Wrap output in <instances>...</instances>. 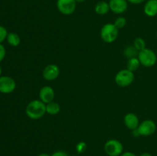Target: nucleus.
<instances>
[{
    "label": "nucleus",
    "instance_id": "1",
    "mask_svg": "<svg viewBox=\"0 0 157 156\" xmlns=\"http://www.w3.org/2000/svg\"><path fill=\"white\" fill-rule=\"evenodd\" d=\"M25 113L31 119H41L46 113V104L40 99L31 101L26 106Z\"/></svg>",
    "mask_w": 157,
    "mask_h": 156
},
{
    "label": "nucleus",
    "instance_id": "2",
    "mask_svg": "<svg viewBox=\"0 0 157 156\" xmlns=\"http://www.w3.org/2000/svg\"><path fill=\"white\" fill-rule=\"evenodd\" d=\"M119 29L112 23H107L101 30V38L105 43L114 42L119 35Z\"/></svg>",
    "mask_w": 157,
    "mask_h": 156
},
{
    "label": "nucleus",
    "instance_id": "3",
    "mask_svg": "<svg viewBox=\"0 0 157 156\" xmlns=\"http://www.w3.org/2000/svg\"><path fill=\"white\" fill-rule=\"evenodd\" d=\"M141 65L146 67H151L156 64L157 56L154 51L151 49L145 48L139 51L137 56Z\"/></svg>",
    "mask_w": 157,
    "mask_h": 156
},
{
    "label": "nucleus",
    "instance_id": "4",
    "mask_svg": "<svg viewBox=\"0 0 157 156\" xmlns=\"http://www.w3.org/2000/svg\"><path fill=\"white\" fill-rule=\"evenodd\" d=\"M134 81V73L133 72L124 69L120 70L115 76V82L119 87H127L132 84Z\"/></svg>",
    "mask_w": 157,
    "mask_h": 156
},
{
    "label": "nucleus",
    "instance_id": "5",
    "mask_svg": "<svg viewBox=\"0 0 157 156\" xmlns=\"http://www.w3.org/2000/svg\"><path fill=\"white\" fill-rule=\"evenodd\" d=\"M104 151L108 156H121L124 151V146L120 141L110 139L104 145Z\"/></svg>",
    "mask_w": 157,
    "mask_h": 156
},
{
    "label": "nucleus",
    "instance_id": "6",
    "mask_svg": "<svg viewBox=\"0 0 157 156\" xmlns=\"http://www.w3.org/2000/svg\"><path fill=\"white\" fill-rule=\"evenodd\" d=\"M75 0H57V9L62 15H70L76 10Z\"/></svg>",
    "mask_w": 157,
    "mask_h": 156
},
{
    "label": "nucleus",
    "instance_id": "7",
    "mask_svg": "<svg viewBox=\"0 0 157 156\" xmlns=\"http://www.w3.org/2000/svg\"><path fill=\"white\" fill-rule=\"evenodd\" d=\"M140 136H152L156 130V125L154 121L151 119H146L140 122L137 128Z\"/></svg>",
    "mask_w": 157,
    "mask_h": 156
},
{
    "label": "nucleus",
    "instance_id": "8",
    "mask_svg": "<svg viewBox=\"0 0 157 156\" xmlns=\"http://www.w3.org/2000/svg\"><path fill=\"white\" fill-rule=\"evenodd\" d=\"M16 84L13 78L8 76H0V93L8 94L15 90Z\"/></svg>",
    "mask_w": 157,
    "mask_h": 156
},
{
    "label": "nucleus",
    "instance_id": "9",
    "mask_svg": "<svg viewBox=\"0 0 157 156\" xmlns=\"http://www.w3.org/2000/svg\"><path fill=\"white\" fill-rule=\"evenodd\" d=\"M60 75V68L58 65L54 64H48L44 68L42 76L48 81H53L56 80Z\"/></svg>",
    "mask_w": 157,
    "mask_h": 156
},
{
    "label": "nucleus",
    "instance_id": "10",
    "mask_svg": "<svg viewBox=\"0 0 157 156\" xmlns=\"http://www.w3.org/2000/svg\"><path fill=\"white\" fill-rule=\"evenodd\" d=\"M110 10L114 14H123L127 10L128 2L127 0H110L109 2Z\"/></svg>",
    "mask_w": 157,
    "mask_h": 156
},
{
    "label": "nucleus",
    "instance_id": "11",
    "mask_svg": "<svg viewBox=\"0 0 157 156\" xmlns=\"http://www.w3.org/2000/svg\"><path fill=\"white\" fill-rule=\"evenodd\" d=\"M55 96V93L54 89L49 86H44L39 91V99L44 103L47 104L48 102L54 101Z\"/></svg>",
    "mask_w": 157,
    "mask_h": 156
},
{
    "label": "nucleus",
    "instance_id": "12",
    "mask_svg": "<svg viewBox=\"0 0 157 156\" xmlns=\"http://www.w3.org/2000/svg\"><path fill=\"white\" fill-rule=\"evenodd\" d=\"M124 125H126L128 129L130 130H135L138 128L140 125V121L139 118L137 117L135 113H130L126 114V116H124Z\"/></svg>",
    "mask_w": 157,
    "mask_h": 156
},
{
    "label": "nucleus",
    "instance_id": "13",
    "mask_svg": "<svg viewBox=\"0 0 157 156\" xmlns=\"http://www.w3.org/2000/svg\"><path fill=\"white\" fill-rule=\"evenodd\" d=\"M144 12L149 17L157 15V0H148L144 5Z\"/></svg>",
    "mask_w": 157,
    "mask_h": 156
},
{
    "label": "nucleus",
    "instance_id": "14",
    "mask_svg": "<svg viewBox=\"0 0 157 156\" xmlns=\"http://www.w3.org/2000/svg\"><path fill=\"white\" fill-rule=\"evenodd\" d=\"M94 11L98 15H104L107 14L110 10V6L109 2L105 1H100L95 5Z\"/></svg>",
    "mask_w": 157,
    "mask_h": 156
},
{
    "label": "nucleus",
    "instance_id": "15",
    "mask_svg": "<svg viewBox=\"0 0 157 156\" xmlns=\"http://www.w3.org/2000/svg\"><path fill=\"white\" fill-rule=\"evenodd\" d=\"M61 111V106L58 102L52 101L46 104V113L51 116H55Z\"/></svg>",
    "mask_w": 157,
    "mask_h": 156
},
{
    "label": "nucleus",
    "instance_id": "16",
    "mask_svg": "<svg viewBox=\"0 0 157 156\" xmlns=\"http://www.w3.org/2000/svg\"><path fill=\"white\" fill-rule=\"evenodd\" d=\"M6 40H7V42L9 43V45L12 46V47H17V46L19 45L20 42H21L20 37L18 36V34L14 33V32L8 34Z\"/></svg>",
    "mask_w": 157,
    "mask_h": 156
},
{
    "label": "nucleus",
    "instance_id": "17",
    "mask_svg": "<svg viewBox=\"0 0 157 156\" xmlns=\"http://www.w3.org/2000/svg\"><path fill=\"white\" fill-rule=\"evenodd\" d=\"M139 51L137 49L134 47V45H129L125 47L124 50V54L127 59H130L133 58H137Z\"/></svg>",
    "mask_w": 157,
    "mask_h": 156
},
{
    "label": "nucleus",
    "instance_id": "18",
    "mask_svg": "<svg viewBox=\"0 0 157 156\" xmlns=\"http://www.w3.org/2000/svg\"><path fill=\"white\" fill-rule=\"evenodd\" d=\"M140 65V62L138 58H133L128 59L127 63V69L130 70L132 72H134L135 70H137L139 68Z\"/></svg>",
    "mask_w": 157,
    "mask_h": 156
},
{
    "label": "nucleus",
    "instance_id": "19",
    "mask_svg": "<svg viewBox=\"0 0 157 156\" xmlns=\"http://www.w3.org/2000/svg\"><path fill=\"white\" fill-rule=\"evenodd\" d=\"M133 45L134 47L137 49L138 51H140V50H144L146 47V42L144 41V39L141 38H136L134 40V42H133Z\"/></svg>",
    "mask_w": 157,
    "mask_h": 156
},
{
    "label": "nucleus",
    "instance_id": "20",
    "mask_svg": "<svg viewBox=\"0 0 157 156\" xmlns=\"http://www.w3.org/2000/svg\"><path fill=\"white\" fill-rule=\"evenodd\" d=\"M114 25L118 29L123 28L126 26L127 24V20L124 17H118L117 18H116L114 21Z\"/></svg>",
    "mask_w": 157,
    "mask_h": 156
},
{
    "label": "nucleus",
    "instance_id": "21",
    "mask_svg": "<svg viewBox=\"0 0 157 156\" xmlns=\"http://www.w3.org/2000/svg\"><path fill=\"white\" fill-rule=\"evenodd\" d=\"M8 32L6 30V28L3 26L0 25V44H1L2 41H4L7 38L8 36Z\"/></svg>",
    "mask_w": 157,
    "mask_h": 156
},
{
    "label": "nucleus",
    "instance_id": "22",
    "mask_svg": "<svg viewBox=\"0 0 157 156\" xmlns=\"http://www.w3.org/2000/svg\"><path fill=\"white\" fill-rule=\"evenodd\" d=\"M86 148H87V144L84 142H80L79 143H78V145H77L76 150L78 153H82L85 151Z\"/></svg>",
    "mask_w": 157,
    "mask_h": 156
},
{
    "label": "nucleus",
    "instance_id": "23",
    "mask_svg": "<svg viewBox=\"0 0 157 156\" xmlns=\"http://www.w3.org/2000/svg\"><path fill=\"white\" fill-rule=\"evenodd\" d=\"M6 48H5L4 46H3L2 44H0V62H2V61L4 60L5 57H6Z\"/></svg>",
    "mask_w": 157,
    "mask_h": 156
},
{
    "label": "nucleus",
    "instance_id": "24",
    "mask_svg": "<svg viewBox=\"0 0 157 156\" xmlns=\"http://www.w3.org/2000/svg\"><path fill=\"white\" fill-rule=\"evenodd\" d=\"M51 156H68V154L64 151H55Z\"/></svg>",
    "mask_w": 157,
    "mask_h": 156
},
{
    "label": "nucleus",
    "instance_id": "25",
    "mask_svg": "<svg viewBox=\"0 0 157 156\" xmlns=\"http://www.w3.org/2000/svg\"><path fill=\"white\" fill-rule=\"evenodd\" d=\"M145 0H127L129 3H131V4L133 5H139L143 3Z\"/></svg>",
    "mask_w": 157,
    "mask_h": 156
},
{
    "label": "nucleus",
    "instance_id": "26",
    "mask_svg": "<svg viewBox=\"0 0 157 156\" xmlns=\"http://www.w3.org/2000/svg\"><path fill=\"white\" fill-rule=\"evenodd\" d=\"M121 156H136L134 153L131 152V151H126V152H123Z\"/></svg>",
    "mask_w": 157,
    "mask_h": 156
},
{
    "label": "nucleus",
    "instance_id": "27",
    "mask_svg": "<svg viewBox=\"0 0 157 156\" xmlns=\"http://www.w3.org/2000/svg\"><path fill=\"white\" fill-rule=\"evenodd\" d=\"M133 136H135V137H138V136H140L139 132H138L137 128L135 130H133Z\"/></svg>",
    "mask_w": 157,
    "mask_h": 156
},
{
    "label": "nucleus",
    "instance_id": "28",
    "mask_svg": "<svg viewBox=\"0 0 157 156\" xmlns=\"http://www.w3.org/2000/svg\"><path fill=\"white\" fill-rule=\"evenodd\" d=\"M140 156H153V155H152V154L149 152H144V153H142V154H141Z\"/></svg>",
    "mask_w": 157,
    "mask_h": 156
},
{
    "label": "nucleus",
    "instance_id": "29",
    "mask_svg": "<svg viewBox=\"0 0 157 156\" xmlns=\"http://www.w3.org/2000/svg\"><path fill=\"white\" fill-rule=\"evenodd\" d=\"M38 156H51L50 154H47V153H41V154H40Z\"/></svg>",
    "mask_w": 157,
    "mask_h": 156
},
{
    "label": "nucleus",
    "instance_id": "30",
    "mask_svg": "<svg viewBox=\"0 0 157 156\" xmlns=\"http://www.w3.org/2000/svg\"><path fill=\"white\" fill-rule=\"evenodd\" d=\"M75 1H76L77 3H81L85 1V0H75Z\"/></svg>",
    "mask_w": 157,
    "mask_h": 156
},
{
    "label": "nucleus",
    "instance_id": "31",
    "mask_svg": "<svg viewBox=\"0 0 157 156\" xmlns=\"http://www.w3.org/2000/svg\"><path fill=\"white\" fill-rule=\"evenodd\" d=\"M1 74H2V69L1 67H0V76H1Z\"/></svg>",
    "mask_w": 157,
    "mask_h": 156
},
{
    "label": "nucleus",
    "instance_id": "32",
    "mask_svg": "<svg viewBox=\"0 0 157 156\" xmlns=\"http://www.w3.org/2000/svg\"><path fill=\"white\" fill-rule=\"evenodd\" d=\"M156 36H157V33H156Z\"/></svg>",
    "mask_w": 157,
    "mask_h": 156
}]
</instances>
